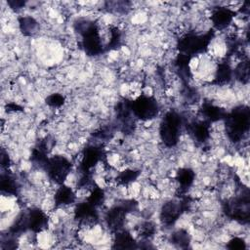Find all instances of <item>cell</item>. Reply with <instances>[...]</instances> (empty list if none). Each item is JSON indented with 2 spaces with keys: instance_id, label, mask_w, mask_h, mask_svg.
<instances>
[{
  "instance_id": "1",
  "label": "cell",
  "mask_w": 250,
  "mask_h": 250,
  "mask_svg": "<svg viewBox=\"0 0 250 250\" xmlns=\"http://www.w3.org/2000/svg\"><path fill=\"white\" fill-rule=\"evenodd\" d=\"M74 28L81 35V45L86 55L96 57L105 52L99 25L95 21L79 20L74 23Z\"/></svg>"
},
{
  "instance_id": "2",
  "label": "cell",
  "mask_w": 250,
  "mask_h": 250,
  "mask_svg": "<svg viewBox=\"0 0 250 250\" xmlns=\"http://www.w3.org/2000/svg\"><path fill=\"white\" fill-rule=\"evenodd\" d=\"M226 133L233 143L240 142L250 128V109L247 105H238L227 112L224 118Z\"/></svg>"
},
{
  "instance_id": "3",
  "label": "cell",
  "mask_w": 250,
  "mask_h": 250,
  "mask_svg": "<svg viewBox=\"0 0 250 250\" xmlns=\"http://www.w3.org/2000/svg\"><path fill=\"white\" fill-rule=\"evenodd\" d=\"M215 30L212 28L205 33L197 34L188 32L178 39L177 49L180 54L188 56L190 58L205 53L214 38Z\"/></svg>"
},
{
  "instance_id": "4",
  "label": "cell",
  "mask_w": 250,
  "mask_h": 250,
  "mask_svg": "<svg viewBox=\"0 0 250 250\" xmlns=\"http://www.w3.org/2000/svg\"><path fill=\"white\" fill-rule=\"evenodd\" d=\"M183 124V117L177 111L165 113L159 126V137L165 146L173 147L178 144Z\"/></svg>"
},
{
  "instance_id": "5",
  "label": "cell",
  "mask_w": 250,
  "mask_h": 250,
  "mask_svg": "<svg viewBox=\"0 0 250 250\" xmlns=\"http://www.w3.org/2000/svg\"><path fill=\"white\" fill-rule=\"evenodd\" d=\"M223 211L225 215L241 224H247L250 218V201L249 191H245L237 196L227 199L223 203Z\"/></svg>"
},
{
  "instance_id": "6",
  "label": "cell",
  "mask_w": 250,
  "mask_h": 250,
  "mask_svg": "<svg viewBox=\"0 0 250 250\" xmlns=\"http://www.w3.org/2000/svg\"><path fill=\"white\" fill-rule=\"evenodd\" d=\"M191 204V198L188 195L179 197V199L169 200L165 202L161 209L159 219L161 223L167 227L174 225L184 212L188 211Z\"/></svg>"
},
{
  "instance_id": "7",
  "label": "cell",
  "mask_w": 250,
  "mask_h": 250,
  "mask_svg": "<svg viewBox=\"0 0 250 250\" xmlns=\"http://www.w3.org/2000/svg\"><path fill=\"white\" fill-rule=\"evenodd\" d=\"M137 208V202L134 200H124L122 203L112 206L104 215V221L109 230L116 232L123 229L126 216Z\"/></svg>"
},
{
  "instance_id": "8",
  "label": "cell",
  "mask_w": 250,
  "mask_h": 250,
  "mask_svg": "<svg viewBox=\"0 0 250 250\" xmlns=\"http://www.w3.org/2000/svg\"><path fill=\"white\" fill-rule=\"evenodd\" d=\"M130 105L133 115L141 120H150L156 117L159 112V104L152 96L142 94L131 101Z\"/></svg>"
},
{
  "instance_id": "9",
  "label": "cell",
  "mask_w": 250,
  "mask_h": 250,
  "mask_svg": "<svg viewBox=\"0 0 250 250\" xmlns=\"http://www.w3.org/2000/svg\"><path fill=\"white\" fill-rule=\"evenodd\" d=\"M72 168V163L62 155H54L49 157L44 168L48 177L55 184L63 185Z\"/></svg>"
},
{
  "instance_id": "10",
  "label": "cell",
  "mask_w": 250,
  "mask_h": 250,
  "mask_svg": "<svg viewBox=\"0 0 250 250\" xmlns=\"http://www.w3.org/2000/svg\"><path fill=\"white\" fill-rule=\"evenodd\" d=\"M105 158L104 149L99 145H90L83 148L78 170L80 174L92 173V169L96 167L99 162Z\"/></svg>"
},
{
  "instance_id": "11",
  "label": "cell",
  "mask_w": 250,
  "mask_h": 250,
  "mask_svg": "<svg viewBox=\"0 0 250 250\" xmlns=\"http://www.w3.org/2000/svg\"><path fill=\"white\" fill-rule=\"evenodd\" d=\"M74 220L82 226H95L99 222L98 208L87 200L82 201L74 208Z\"/></svg>"
},
{
  "instance_id": "12",
  "label": "cell",
  "mask_w": 250,
  "mask_h": 250,
  "mask_svg": "<svg viewBox=\"0 0 250 250\" xmlns=\"http://www.w3.org/2000/svg\"><path fill=\"white\" fill-rule=\"evenodd\" d=\"M55 141L51 139L50 137H46L42 140H40L36 146L32 148L31 155H30V161L37 167L44 169L48 159H49V152L51 151Z\"/></svg>"
},
{
  "instance_id": "13",
  "label": "cell",
  "mask_w": 250,
  "mask_h": 250,
  "mask_svg": "<svg viewBox=\"0 0 250 250\" xmlns=\"http://www.w3.org/2000/svg\"><path fill=\"white\" fill-rule=\"evenodd\" d=\"M130 102L131 101L124 99L118 102L115 107L116 118L120 122L121 129L124 133H130L134 127V119H133L134 115L131 110Z\"/></svg>"
},
{
  "instance_id": "14",
  "label": "cell",
  "mask_w": 250,
  "mask_h": 250,
  "mask_svg": "<svg viewBox=\"0 0 250 250\" xmlns=\"http://www.w3.org/2000/svg\"><path fill=\"white\" fill-rule=\"evenodd\" d=\"M236 12L228 7H217L212 11L211 21L214 30H223L227 28L233 21Z\"/></svg>"
},
{
  "instance_id": "15",
  "label": "cell",
  "mask_w": 250,
  "mask_h": 250,
  "mask_svg": "<svg viewBox=\"0 0 250 250\" xmlns=\"http://www.w3.org/2000/svg\"><path fill=\"white\" fill-rule=\"evenodd\" d=\"M28 229L34 233H39L48 229V215L40 208H32L27 212Z\"/></svg>"
},
{
  "instance_id": "16",
  "label": "cell",
  "mask_w": 250,
  "mask_h": 250,
  "mask_svg": "<svg viewBox=\"0 0 250 250\" xmlns=\"http://www.w3.org/2000/svg\"><path fill=\"white\" fill-rule=\"evenodd\" d=\"M194 180H195V173L190 168H188V167L180 168L176 172V181L179 184V190H178L179 197L186 195L188 189L192 186Z\"/></svg>"
},
{
  "instance_id": "17",
  "label": "cell",
  "mask_w": 250,
  "mask_h": 250,
  "mask_svg": "<svg viewBox=\"0 0 250 250\" xmlns=\"http://www.w3.org/2000/svg\"><path fill=\"white\" fill-rule=\"evenodd\" d=\"M187 129L198 143H205L210 138V122L204 119L189 123L187 125Z\"/></svg>"
},
{
  "instance_id": "18",
  "label": "cell",
  "mask_w": 250,
  "mask_h": 250,
  "mask_svg": "<svg viewBox=\"0 0 250 250\" xmlns=\"http://www.w3.org/2000/svg\"><path fill=\"white\" fill-rule=\"evenodd\" d=\"M75 200H76V194L74 190L70 187L65 186L64 184L61 185L58 188L54 195V203L56 207L70 205L74 203Z\"/></svg>"
},
{
  "instance_id": "19",
  "label": "cell",
  "mask_w": 250,
  "mask_h": 250,
  "mask_svg": "<svg viewBox=\"0 0 250 250\" xmlns=\"http://www.w3.org/2000/svg\"><path fill=\"white\" fill-rule=\"evenodd\" d=\"M200 113L204 117V120L210 123L217 122L219 120H224V118L227 115V111L224 108L215 105L209 102H205L202 104Z\"/></svg>"
},
{
  "instance_id": "20",
  "label": "cell",
  "mask_w": 250,
  "mask_h": 250,
  "mask_svg": "<svg viewBox=\"0 0 250 250\" xmlns=\"http://www.w3.org/2000/svg\"><path fill=\"white\" fill-rule=\"evenodd\" d=\"M137 247V242L133 235L126 229H122L114 232L112 248L115 249H133Z\"/></svg>"
},
{
  "instance_id": "21",
  "label": "cell",
  "mask_w": 250,
  "mask_h": 250,
  "mask_svg": "<svg viewBox=\"0 0 250 250\" xmlns=\"http://www.w3.org/2000/svg\"><path fill=\"white\" fill-rule=\"evenodd\" d=\"M232 76H233L232 68L229 65V63L227 61L220 62L216 67L215 77L212 84L219 85V86L228 84L231 80Z\"/></svg>"
},
{
  "instance_id": "22",
  "label": "cell",
  "mask_w": 250,
  "mask_h": 250,
  "mask_svg": "<svg viewBox=\"0 0 250 250\" xmlns=\"http://www.w3.org/2000/svg\"><path fill=\"white\" fill-rule=\"evenodd\" d=\"M190 60H191L190 57L179 53L174 62L178 75L185 82H188V79L191 77V72H190V68H189Z\"/></svg>"
},
{
  "instance_id": "23",
  "label": "cell",
  "mask_w": 250,
  "mask_h": 250,
  "mask_svg": "<svg viewBox=\"0 0 250 250\" xmlns=\"http://www.w3.org/2000/svg\"><path fill=\"white\" fill-rule=\"evenodd\" d=\"M19 27L24 36H33L39 31L38 21L29 16L19 18Z\"/></svg>"
},
{
  "instance_id": "24",
  "label": "cell",
  "mask_w": 250,
  "mask_h": 250,
  "mask_svg": "<svg viewBox=\"0 0 250 250\" xmlns=\"http://www.w3.org/2000/svg\"><path fill=\"white\" fill-rule=\"evenodd\" d=\"M0 188L3 193L16 196L19 192L20 188L18 182L12 175L8 173H2L0 180Z\"/></svg>"
},
{
  "instance_id": "25",
  "label": "cell",
  "mask_w": 250,
  "mask_h": 250,
  "mask_svg": "<svg viewBox=\"0 0 250 250\" xmlns=\"http://www.w3.org/2000/svg\"><path fill=\"white\" fill-rule=\"evenodd\" d=\"M232 73L237 81L242 84H247L250 76V67H249V60L248 58L242 59L235 66Z\"/></svg>"
},
{
  "instance_id": "26",
  "label": "cell",
  "mask_w": 250,
  "mask_h": 250,
  "mask_svg": "<svg viewBox=\"0 0 250 250\" xmlns=\"http://www.w3.org/2000/svg\"><path fill=\"white\" fill-rule=\"evenodd\" d=\"M141 174L140 170L136 169H125L121 171L115 178V182L119 186H128L135 182Z\"/></svg>"
},
{
  "instance_id": "27",
  "label": "cell",
  "mask_w": 250,
  "mask_h": 250,
  "mask_svg": "<svg viewBox=\"0 0 250 250\" xmlns=\"http://www.w3.org/2000/svg\"><path fill=\"white\" fill-rule=\"evenodd\" d=\"M26 230H29L28 225H27V213L23 212L15 220L14 224L11 226L9 229V232H10V235L17 236V235H21Z\"/></svg>"
},
{
  "instance_id": "28",
  "label": "cell",
  "mask_w": 250,
  "mask_h": 250,
  "mask_svg": "<svg viewBox=\"0 0 250 250\" xmlns=\"http://www.w3.org/2000/svg\"><path fill=\"white\" fill-rule=\"evenodd\" d=\"M171 242L179 248H188L190 243V237L186 229H180L171 234Z\"/></svg>"
},
{
  "instance_id": "29",
  "label": "cell",
  "mask_w": 250,
  "mask_h": 250,
  "mask_svg": "<svg viewBox=\"0 0 250 250\" xmlns=\"http://www.w3.org/2000/svg\"><path fill=\"white\" fill-rule=\"evenodd\" d=\"M104 191L102 188H100L99 186L95 185L92 188H91V191H90V194L89 196L86 198V200L91 203L92 205L96 206L97 208L99 206H101L104 201Z\"/></svg>"
},
{
  "instance_id": "30",
  "label": "cell",
  "mask_w": 250,
  "mask_h": 250,
  "mask_svg": "<svg viewBox=\"0 0 250 250\" xmlns=\"http://www.w3.org/2000/svg\"><path fill=\"white\" fill-rule=\"evenodd\" d=\"M109 34H110V37H109L108 43L105 45V51L117 49L121 45V41H122V34L120 29L117 26H113V25L110 26Z\"/></svg>"
},
{
  "instance_id": "31",
  "label": "cell",
  "mask_w": 250,
  "mask_h": 250,
  "mask_svg": "<svg viewBox=\"0 0 250 250\" xmlns=\"http://www.w3.org/2000/svg\"><path fill=\"white\" fill-rule=\"evenodd\" d=\"M155 231H156L155 225L149 221L142 223L138 229L139 235L145 239H148V238L152 237L154 235Z\"/></svg>"
},
{
  "instance_id": "32",
  "label": "cell",
  "mask_w": 250,
  "mask_h": 250,
  "mask_svg": "<svg viewBox=\"0 0 250 250\" xmlns=\"http://www.w3.org/2000/svg\"><path fill=\"white\" fill-rule=\"evenodd\" d=\"M64 102L65 98L60 93L51 94L45 99V103L51 107H61L62 105H63Z\"/></svg>"
},
{
  "instance_id": "33",
  "label": "cell",
  "mask_w": 250,
  "mask_h": 250,
  "mask_svg": "<svg viewBox=\"0 0 250 250\" xmlns=\"http://www.w3.org/2000/svg\"><path fill=\"white\" fill-rule=\"evenodd\" d=\"M226 247L229 248V249H231V250H241V249L246 248V243L242 238H240L238 236H235V237H232L228 242Z\"/></svg>"
},
{
  "instance_id": "34",
  "label": "cell",
  "mask_w": 250,
  "mask_h": 250,
  "mask_svg": "<svg viewBox=\"0 0 250 250\" xmlns=\"http://www.w3.org/2000/svg\"><path fill=\"white\" fill-rule=\"evenodd\" d=\"M113 135V130L110 126L103 127L99 131L94 134V137L98 138L99 140H110Z\"/></svg>"
},
{
  "instance_id": "35",
  "label": "cell",
  "mask_w": 250,
  "mask_h": 250,
  "mask_svg": "<svg viewBox=\"0 0 250 250\" xmlns=\"http://www.w3.org/2000/svg\"><path fill=\"white\" fill-rule=\"evenodd\" d=\"M7 3L15 11H18V10L21 9L25 5V2L24 1H21V0H9Z\"/></svg>"
},
{
  "instance_id": "36",
  "label": "cell",
  "mask_w": 250,
  "mask_h": 250,
  "mask_svg": "<svg viewBox=\"0 0 250 250\" xmlns=\"http://www.w3.org/2000/svg\"><path fill=\"white\" fill-rule=\"evenodd\" d=\"M1 166L2 168H8L10 166V157L4 148L1 149Z\"/></svg>"
},
{
  "instance_id": "37",
  "label": "cell",
  "mask_w": 250,
  "mask_h": 250,
  "mask_svg": "<svg viewBox=\"0 0 250 250\" xmlns=\"http://www.w3.org/2000/svg\"><path fill=\"white\" fill-rule=\"evenodd\" d=\"M5 108L9 112H11V111H14V112L22 111V107L21 105H19L18 104H16V103H9V104H7Z\"/></svg>"
}]
</instances>
